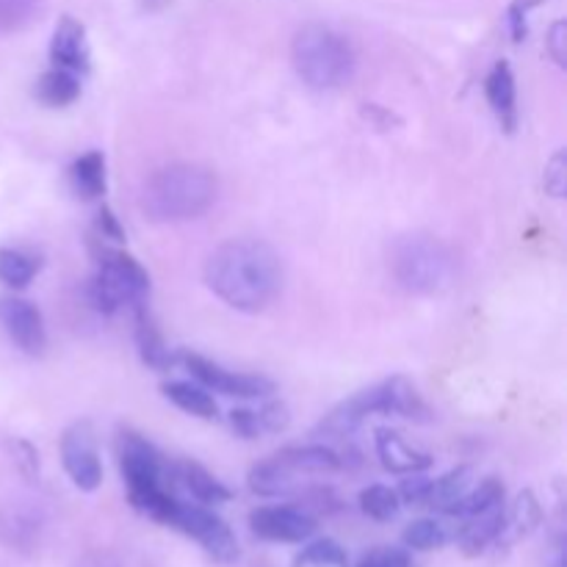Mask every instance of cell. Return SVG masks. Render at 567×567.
Segmentation results:
<instances>
[{
	"mask_svg": "<svg viewBox=\"0 0 567 567\" xmlns=\"http://www.w3.org/2000/svg\"><path fill=\"white\" fill-rule=\"evenodd\" d=\"M205 282L233 310L260 313L280 297L282 264L258 238H230L210 252Z\"/></svg>",
	"mask_w": 567,
	"mask_h": 567,
	"instance_id": "6da1fadb",
	"label": "cell"
},
{
	"mask_svg": "<svg viewBox=\"0 0 567 567\" xmlns=\"http://www.w3.org/2000/svg\"><path fill=\"white\" fill-rule=\"evenodd\" d=\"M219 197V181L208 166L169 164L155 169L142 188V210L150 221L175 225L208 214Z\"/></svg>",
	"mask_w": 567,
	"mask_h": 567,
	"instance_id": "7a4b0ae2",
	"label": "cell"
},
{
	"mask_svg": "<svg viewBox=\"0 0 567 567\" xmlns=\"http://www.w3.org/2000/svg\"><path fill=\"white\" fill-rule=\"evenodd\" d=\"M374 415H396V419L419 421V424L432 421V410L426 408V402L421 399V393L415 391L413 382L404 380V377H391V380L365 388V391L354 393L352 399L338 404V408L321 421L316 435L343 441V437L352 435L363 421L374 419Z\"/></svg>",
	"mask_w": 567,
	"mask_h": 567,
	"instance_id": "3957f363",
	"label": "cell"
},
{
	"mask_svg": "<svg viewBox=\"0 0 567 567\" xmlns=\"http://www.w3.org/2000/svg\"><path fill=\"white\" fill-rule=\"evenodd\" d=\"M293 66L316 92L347 86L358 70V53L343 33L330 25H305L293 37Z\"/></svg>",
	"mask_w": 567,
	"mask_h": 567,
	"instance_id": "277c9868",
	"label": "cell"
},
{
	"mask_svg": "<svg viewBox=\"0 0 567 567\" xmlns=\"http://www.w3.org/2000/svg\"><path fill=\"white\" fill-rule=\"evenodd\" d=\"M89 305L97 313L114 316L122 308H136L150 297V275L136 258L122 249H97V269L86 288Z\"/></svg>",
	"mask_w": 567,
	"mask_h": 567,
	"instance_id": "5b68a950",
	"label": "cell"
},
{
	"mask_svg": "<svg viewBox=\"0 0 567 567\" xmlns=\"http://www.w3.org/2000/svg\"><path fill=\"white\" fill-rule=\"evenodd\" d=\"M393 280L408 293H437L452 282L454 255L441 238L435 236H408L393 249Z\"/></svg>",
	"mask_w": 567,
	"mask_h": 567,
	"instance_id": "8992f818",
	"label": "cell"
},
{
	"mask_svg": "<svg viewBox=\"0 0 567 567\" xmlns=\"http://www.w3.org/2000/svg\"><path fill=\"white\" fill-rule=\"evenodd\" d=\"M116 457H120L122 480L127 485V498H131L133 509L142 507L155 493L169 491L164 482L172 480V463H166L158 449L144 435H138L133 430H120V437H116Z\"/></svg>",
	"mask_w": 567,
	"mask_h": 567,
	"instance_id": "52a82bcc",
	"label": "cell"
},
{
	"mask_svg": "<svg viewBox=\"0 0 567 567\" xmlns=\"http://www.w3.org/2000/svg\"><path fill=\"white\" fill-rule=\"evenodd\" d=\"M164 526H172V529L183 532L186 537L197 540L205 548V554L221 565L236 563L238 554H241L230 526L214 509L205 507V504H186L181 498H175Z\"/></svg>",
	"mask_w": 567,
	"mask_h": 567,
	"instance_id": "ba28073f",
	"label": "cell"
},
{
	"mask_svg": "<svg viewBox=\"0 0 567 567\" xmlns=\"http://www.w3.org/2000/svg\"><path fill=\"white\" fill-rule=\"evenodd\" d=\"M61 463L72 485L83 493H94L103 485V463L97 452V435L89 421H78L61 437Z\"/></svg>",
	"mask_w": 567,
	"mask_h": 567,
	"instance_id": "9c48e42d",
	"label": "cell"
},
{
	"mask_svg": "<svg viewBox=\"0 0 567 567\" xmlns=\"http://www.w3.org/2000/svg\"><path fill=\"white\" fill-rule=\"evenodd\" d=\"M177 363L188 369V374L208 391L221 393V396H236V399H264L275 393V382L266 380L258 374H238V371H227L221 365L210 363L208 358H199L194 352L177 354Z\"/></svg>",
	"mask_w": 567,
	"mask_h": 567,
	"instance_id": "30bf717a",
	"label": "cell"
},
{
	"mask_svg": "<svg viewBox=\"0 0 567 567\" xmlns=\"http://www.w3.org/2000/svg\"><path fill=\"white\" fill-rule=\"evenodd\" d=\"M249 529L266 543H305L313 537L316 518L302 507H258L249 513Z\"/></svg>",
	"mask_w": 567,
	"mask_h": 567,
	"instance_id": "8fae6325",
	"label": "cell"
},
{
	"mask_svg": "<svg viewBox=\"0 0 567 567\" xmlns=\"http://www.w3.org/2000/svg\"><path fill=\"white\" fill-rule=\"evenodd\" d=\"M0 324H3L11 343L20 352L31 354V358L42 354L44 347H48V330H44L42 313L37 310V305L25 302V299H0Z\"/></svg>",
	"mask_w": 567,
	"mask_h": 567,
	"instance_id": "7c38bea8",
	"label": "cell"
},
{
	"mask_svg": "<svg viewBox=\"0 0 567 567\" xmlns=\"http://www.w3.org/2000/svg\"><path fill=\"white\" fill-rule=\"evenodd\" d=\"M50 61H53V66L75 72V75L89 72L92 50H89L86 28L81 22L72 20V17H61L53 31V39H50Z\"/></svg>",
	"mask_w": 567,
	"mask_h": 567,
	"instance_id": "4fadbf2b",
	"label": "cell"
},
{
	"mask_svg": "<svg viewBox=\"0 0 567 567\" xmlns=\"http://www.w3.org/2000/svg\"><path fill=\"white\" fill-rule=\"evenodd\" d=\"M374 446H377V457H380L382 468L391 471V474H399V476L421 474V471H426L432 465L430 454L413 449L402 435H399V432L393 430H377Z\"/></svg>",
	"mask_w": 567,
	"mask_h": 567,
	"instance_id": "5bb4252c",
	"label": "cell"
},
{
	"mask_svg": "<svg viewBox=\"0 0 567 567\" xmlns=\"http://www.w3.org/2000/svg\"><path fill=\"white\" fill-rule=\"evenodd\" d=\"M169 471L172 482H177V485H181L197 504L216 507V504H225L233 498V493L227 491L210 471H205L203 465L194 463V460H177V463L169 465Z\"/></svg>",
	"mask_w": 567,
	"mask_h": 567,
	"instance_id": "9a60e30c",
	"label": "cell"
},
{
	"mask_svg": "<svg viewBox=\"0 0 567 567\" xmlns=\"http://www.w3.org/2000/svg\"><path fill=\"white\" fill-rule=\"evenodd\" d=\"M485 94L504 131L515 133V127H518V89H515L513 66L507 61H498L493 66L485 81Z\"/></svg>",
	"mask_w": 567,
	"mask_h": 567,
	"instance_id": "2e32d148",
	"label": "cell"
},
{
	"mask_svg": "<svg viewBox=\"0 0 567 567\" xmlns=\"http://www.w3.org/2000/svg\"><path fill=\"white\" fill-rule=\"evenodd\" d=\"M543 524V507L537 502V496L532 491H524L513 502V507L504 509V524L498 532L496 548H513L515 543L526 540L529 535H535L537 526Z\"/></svg>",
	"mask_w": 567,
	"mask_h": 567,
	"instance_id": "e0dca14e",
	"label": "cell"
},
{
	"mask_svg": "<svg viewBox=\"0 0 567 567\" xmlns=\"http://www.w3.org/2000/svg\"><path fill=\"white\" fill-rule=\"evenodd\" d=\"M133 316H136V347H138V354H142V360L150 365V369L169 371L172 365L177 363V354H172L169 347H166L164 336H161L153 316H150L147 302L136 305V308H133Z\"/></svg>",
	"mask_w": 567,
	"mask_h": 567,
	"instance_id": "ac0fdd59",
	"label": "cell"
},
{
	"mask_svg": "<svg viewBox=\"0 0 567 567\" xmlns=\"http://www.w3.org/2000/svg\"><path fill=\"white\" fill-rule=\"evenodd\" d=\"M293 476L297 474H330V471L343 468V460L336 449L324 443H310V446H288L275 454Z\"/></svg>",
	"mask_w": 567,
	"mask_h": 567,
	"instance_id": "d6986e66",
	"label": "cell"
},
{
	"mask_svg": "<svg viewBox=\"0 0 567 567\" xmlns=\"http://www.w3.org/2000/svg\"><path fill=\"white\" fill-rule=\"evenodd\" d=\"M504 524V504L496 509H487V513L474 515V518H463V526L457 532V546L463 548V554L468 557H480L487 548L496 546L498 532Z\"/></svg>",
	"mask_w": 567,
	"mask_h": 567,
	"instance_id": "ffe728a7",
	"label": "cell"
},
{
	"mask_svg": "<svg viewBox=\"0 0 567 567\" xmlns=\"http://www.w3.org/2000/svg\"><path fill=\"white\" fill-rule=\"evenodd\" d=\"M70 183L72 192L81 199H100L109 186L105 177V155L100 150H89L83 153L75 164L70 166Z\"/></svg>",
	"mask_w": 567,
	"mask_h": 567,
	"instance_id": "44dd1931",
	"label": "cell"
},
{
	"mask_svg": "<svg viewBox=\"0 0 567 567\" xmlns=\"http://www.w3.org/2000/svg\"><path fill=\"white\" fill-rule=\"evenodd\" d=\"M33 94H37L39 103H44L48 109H64V105L75 103V100L81 97V81H78L75 72L53 66V70H48L39 78Z\"/></svg>",
	"mask_w": 567,
	"mask_h": 567,
	"instance_id": "7402d4cb",
	"label": "cell"
},
{
	"mask_svg": "<svg viewBox=\"0 0 567 567\" xmlns=\"http://www.w3.org/2000/svg\"><path fill=\"white\" fill-rule=\"evenodd\" d=\"M164 396L183 413L197 415L203 421L219 419V404L214 402L208 388L192 385V382H169V385H164Z\"/></svg>",
	"mask_w": 567,
	"mask_h": 567,
	"instance_id": "603a6c76",
	"label": "cell"
},
{
	"mask_svg": "<svg viewBox=\"0 0 567 567\" xmlns=\"http://www.w3.org/2000/svg\"><path fill=\"white\" fill-rule=\"evenodd\" d=\"M247 482H249V491H252L255 496L271 498V496H286V493H291L293 485H297V476H293L280 460L269 457L249 471Z\"/></svg>",
	"mask_w": 567,
	"mask_h": 567,
	"instance_id": "cb8c5ba5",
	"label": "cell"
},
{
	"mask_svg": "<svg viewBox=\"0 0 567 567\" xmlns=\"http://www.w3.org/2000/svg\"><path fill=\"white\" fill-rule=\"evenodd\" d=\"M504 504V485L498 480H482L480 485H471L468 493L449 509L446 515L452 518H474V515L487 513V509H496Z\"/></svg>",
	"mask_w": 567,
	"mask_h": 567,
	"instance_id": "d4e9b609",
	"label": "cell"
},
{
	"mask_svg": "<svg viewBox=\"0 0 567 567\" xmlns=\"http://www.w3.org/2000/svg\"><path fill=\"white\" fill-rule=\"evenodd\" d=\"M471 485H474V476H471V468L449 471V474L441 476V480H432L430 496H426L424 507H432V509H437V513L446 515L449 509H452L454 504H457L460 498H463L465 493H468Z\"/></svg>",
	"mask_w": 567,
	"mask_h": 567,
	"instance_id": "484cf974",
	"label": "cell"
},
{
	"mask_svg": "<svg viewBox=\"0 0 567 567\" xmlns=\"http://www.w3.org/2000/svg\"><path fill=\"white\" fill-rule=\"evenodd\" d=\"M39 258L22 252V249H0V282L9 288H28L39 271Z\"/></svg>",
	"mask_w": 567,
	"mask_h": 567,
	"instance_id": "4316f807",
	"label": "cell"
},
{
	"mask_svg": "<svg viewBox=\"0 0 567 567\" xmlns=\"http://www.w3.org/2000/svg\"><path fill=\"white\" fill-rule=\"evenodd\" d=\"M360 509L377 524H391L399 509H402V502H399V493L391 491V487L371 485L360 493Z\"/></svg>",
	"mask_w": 567,
	"mask_h": 567,
	"instance_id": "83f0119b",
	"label": "cell"
},
{
	"mask_svg": "<svg viewBox=\"0 0 567 567\" xmlns=\"http://www.w3.org/2000/svg\"><path fill=\"white\" fill-rule=\"evenodd\" d=\"M449 543L446 526L437 524L435 518H421L404 529V546L413 548V551H435Z\"/></svg>",
	"mask_w": 567,
	"mask_h": 567,
	"instance_id": "f1b7e54d",
	"label": "cell"
},
{
	"mask_svg": "<svg viewBox=\"0 0 567 567\" xmlns=\"http://www.w3.org/2000/svg\"><path fill=\"white\" fill-rule=\"evenodd\" d=\"M293 567H349V557L336 540H316L297 557Z\"/></svg>",
	"mask_w": 567,
	"mask_h": 567,
	"instance_id": "f546056e",
	"label": "cell"
},
{
	"mask_svg": "<svg viewBox=\"0 0 567 567\" xmlns=\"http://www.w3.org/2000/svg\"><path fill=\"white\" fill-rule=\"evenodd\" d=\"M39 0H0V33L25 28L37 17Z\"/></svg>",
	"mask_w": 567,
	"mask_h": 567,
	"instance_id": "4dcf8cb0",
	"label": "cell"
},
{
	"mask_svg": "<svg viewBox=\"0 0 567 567\" xmlns=\"http://www.w3.org/2000/svg\"><path fill=\"white\" fill-rule=\"evenodd\" d=\"M543 183H546V192L551 194V197H565L567 192V153L565 150H557V153L551 155V161L546 164V177H543Z\"/></svg>",
	"mask_w": 567,
	"mask_h": 567,
	"instance_id": "1f68e13d",
	"label": "cell"
},
{
	"mask_svg": "<svg viewBox=\"0 0 567 567\" xmlns=\"http://www.w3.org/2000/svg\"><path fill=\"white\" fill-rule=\"evenodd\" d=\"M358 567H413V557L404 548H374Z\"/></svg>",
	"mask_w": 567,
	"mask_h": 567,
	"instance_id": "d6a6232c",
	"label": "cell"
},
{
	"mask_svg": "<svg viewBox=\"0 0 567 567\" xmlns=\"http://www.w3.org/2000/svg\"><path fill=\"white\" fill-rule=\"evenodd\" d=\"M230 426L238 437L244 441H255V437L266 435L264 424H260V413L258 410H233L230 413Z\"/></svg>",
	"mask_w": 567,
	"mask_h": 567,
	"instance_id": "836d02e7",
	"label": "cell"
},
{
	"mask_svg": "<svg viewBox=\"0 0 567 567\" xmlns=\"http://www.w3.org/2000/svg\"><path fill=\"white\" fill-rule=\"evenodd\" d=\"M432 480H424L419 474H410L408 482H402V491H399V502L413 504V507H424L426 496H430Z\"/></svg>",
	"mask_w": 567,
	"mask_h": 567,
	"instance_id": "e575fe53",
	"label": "cell"
},
{
	"mask_svg": "<svg viewBox=\"0 0 567 567\" xmlns=\"http://www.w3.org/2000/svg\"><path fill=\"white\" fill-rule=\"evenodd\" d=\"M260 413V424H264V432L266 435H275V432H282L288 426V421H291V415H288L286 404H266L264 410H258Z\"/></svg>",
	"mask_w": 567,
	"mask_h": 567,
	"instance_id": "d590c367",
	"label": "cell"
},
{
	"mask_svg": "<svg viewBox=\"0 0 567 567\" xmlns=\"http://www.w3.org/2000/svg\"><path fill=\"white\" fill-rule=\"evenodd\" d=\"M548 55L557 61V66H567V25L565 20H557L548 31Z\"/></svg>",
	"mask_w": 567,
	"mask_h": 567,
	"instance_id": "8d00e7d4",
	"label": "cell"
},
{
	"mask_svg": "<svg viewBox=\"0 0 567 567\" xmlns=\"http://www.w3.org/2000/svg\"><path fill=\"white\" fill-rule=\"evenodd\" d=\"M360 111H363V116H365V120H369V125L380 127V131H393V127L399 125V116L393 114V111H388L385 105L365 103Z\"/></svg>",
	"mask_w": 567,
	"mask_h": 567,
	"instance_id": "74e56055",
	"label": "cell"
},
{
	"mask_svg": "<svg viewBox=\"0 0 567 567\" xmlns=\"http://www.w3.org/2000/svg\"><path fill=\"white\" fill-rule=\"evenodd\" d=\"M11 449H14V460H17V465H20L22 474H25L28 480H33V476L39 474V454L22 441L11 443Z\"/></svg>",
	"mask_w": 567,
	"mask_h": 567,
	"instance_id": "f35d334b",
	"label": "cell"
},
{
	"mask_svg": "<svg viewBox=\"0 0 567 567\" xmlns=\"http://www.w3.org/2000/svg\"><path fill=\"white\" fill-rule=\"evenodd\" d=\"M94 227H97V233L103 238H111V241H122L125 238V230H122V225L116 221V216L111 214V208H100L97 219H94Z\"/></svg>",
	"mask_w": 567,
	"mask_h": 567,
	"instance_id": "ab89813d",
	"label": "cell"
}]
</instances>
